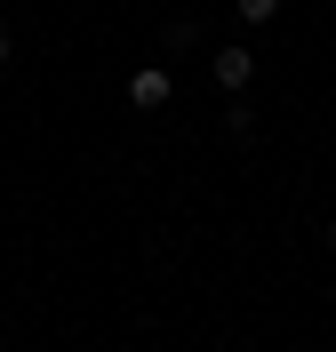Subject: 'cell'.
Returning <instances> with one entry per match:
<instances>
[{
  "mask_svg": "<svg viewBox=\"0 0 336 352\" xmlns=\"http://www.w3.org/2000/svg\"><path fill=\"white\" fill-rule=\"evenodd\" d=\"M168 88H177L168 65H136V72H128V104H136V112H160V104H168Z\"/></svg>",
  "mask_w": 336,
  "mask_h": 352,
  "instance_id": "cell-1",
  "label": "cell"
},
{
  "mask_svg": "<svg viewBox=\"0 0 336 352\" xmlns=\"http://www.w3.org/2000/svg\"><path fill=\"white\" fill-rule=\"evenodd\" d=\"M208 72H216L224 96H240V88L256 80V56H248V48H216V65H208Z\"/></svg>",
  "mask_w": 336,
  "mask_h": 352,
  "instance_id": "cell-2",
  "label": "cell"
},
{
  "mask_svg": "<svg viewBox=\"0 0 336 352\" xmlns=\"http://www.w3.org/2000/svg\"><path fill=\"white\" fill-rule=\"evenodd\" d=\"M232 16H240V24H272V16H280V0H232Z\"/></svg>",
  "mask_w": 336,
  "mask_h": 352,
  "instance_id": "cell-3",
  "label": "cell"
},
{
  "mask_svg": "<svg viewBox=\"0 0 336 352\" xmlns=\"http://www.w3.org/2000/svg\"><path fill=\"white\" fill-rule=\"evenodd\" d=\"M224 129H232V136H256V112H248L240 96H232V104H224Z\"/></svg>",
  "mask_w": 336,
  "mask_h": 352,
  "instance_id": "cell-4",
  "label": "cell"
},
{
  "mask_svg": "<svg viewBox=\"0 0 336 352\" xmlns=\"http://www.w3.org/2000/svg\"><path fill=\"white\" fill-rule=\"evenodd\" d=\"M8 56H16V41H8V24H0V72H8Z\"/></svg>",
  "mask_w": 336,
  "mask_h": 352,
  "instance_id": "cell-5",
  "label": "cell"
},
{
  "mask_svg": "<svg viewBox=\"0 0 336 352\" xmlns=\"http://www.w3.org/2000/svg\"><path fill=\"white\" fill-rule=\"evenodd\" d=\"M328 256H336V217H328Z\"/></svg>",
  "mask_w": 336,
  "mask_h": 352,
  "instance_id": "cell-6",
  "label": "cell"
}]
</instances>
